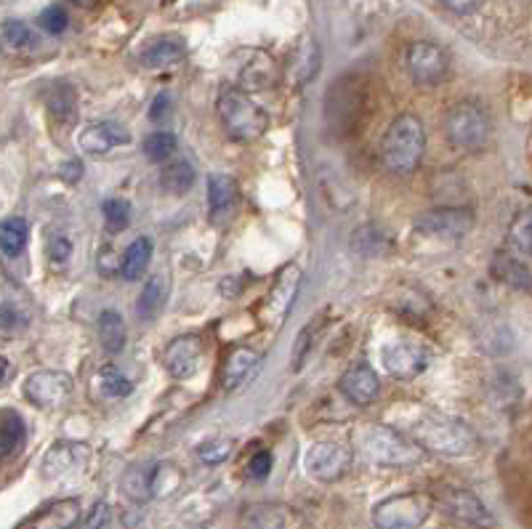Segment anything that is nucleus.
Returning a JSON list of instances; mask_svg holds the SVG:
<instances>
[{
    "instance_id": "1",
    "label": "nucleus",
    "mask_w": 532,
    "mask_h": 529,
    "mask_svg": "<svg viewBox=\"0 0 532 529\" xmlns=\"http://www.w3.org/2000/svg\"><path fill=\"white\" fill-rule=\"evenodd\" d=\"M407 428L421 450L442 455V458H469L479 450V436L474 434L469 423L434 413V410L421 407Z\"/></svg>"
},
{
    "instance_id": "2",
    "label": "nucleus",
    "mask_w": 532,
    "mask_h": 529,
    "mask_svg": "<svg viewBox=\"0 0 532 529\" xmlns=\"http://www.w3.org/2000/svg\"><path fill=\"white\" fill-rule=\"evenodd\" d=\"M426 149V131L415 115H399L384 133L381 141V163L389 173L407 176L423 160Z\"/></svg>"
},
{
    "instance_id": "3",
    "label": "nucleus",
    "mask_w": 532,
    "mask_h": 529,
    "mask_svg": "<svg viewBox=\"0 0 532 529\" xmlns=\"http://www.w3.org/2000/svg\"><path fill=\"white\" fill-rule=\"evenodd\" d=\"M354 442L365 458L381 463V466H415L423 458L418 444L410 442L405 434H399L394 428L381 426V423H365L354 434Z\"/></svg>"
},
{
    "instance_id": "4",
    "label": "nucleus",
    "mask_w": 532,
    "mask_h": 529,
    "mask_svg": "<svg viewBox=\"0 0 532 529\" xmlns=\"http://www.w3.org/2000/svg\"><path fill=\"white\" fill-rule=\"evenodd\" d=\"M216 109H219V117L224 123V131L229 133V139L256 141L269 128V115L264 112V107H259L251 96L237 91V88H224L219 94Z\"/></svg>"
},
{
    "instance_id": "5",
    "label": "nucleus",
    "mask_w": 532,
    "mask_h": 529,
    "mask_svg": "<svg viewBox=\"0 0 532 529\" xmlns=\"http://www.w3.org/2000/svg\"><path fill=\"white\" fill-rule=\"evenodd\" d=\"M434 500L423 492H402L381 500L373 508V524L378 529H421L429 522Z\"/></svg>"
},
{
    "instance_id": "6",
    "label": "nucleus",
    "mask_w": 532,
    "mask_h": 529,
    "mask_svg": "<svg viewBox=\"0 0 532 529\" xmlns=\"http://www.w3.org/2000/svg\"><path fill=\"white\" fill-rule=\"evenodd\" d=\"M445 133L453 147L463 152H477L485 147L487 136H490V120L479 104L461 102L447 112Z\"/></svg>"
},
{
    "instance_id": "7",
    "label": "nucleus",
    "mask_w": 532,
    "mask_h": 529,
    "mask_svg": "<svg viewBox=\"0 0 532 529\" xmlns=\"http://www.w3.org/2000/svg\"><path fill=\"white\" fill-rule=\"evenodd\" d=\"M352 466V452L338 442H317L304 455L306 474L317 482H338Z\"/></svg>"
},
{
    "instance_id": "8",
    "label": "nucleus",
    "mask_w": 532,
    "mask_h": 529,
    "mask_svg": "<svg viewBox=\"0 0 532 529\" xmlns=\"http://www.w3.org/2000/svg\"><path fill=\"white\" fill-rule=\"evenodd\" d=\"M72 389H75V383L62 370H40V373H32L24 381V397L30 399L35 407H43V410H54V407L64 405L72 397Z\"/></svg>"
},
{
    "instance_id": "9",
    "label": "nucleus",
    "mask_w": 532,
    "mask_h": 529,
    "mask_svg": "<svg viewBox=\"0 0 532 529\" xmlns=\"http://www.w3.org/2000/svg\"><path fill=\"white\" fill-rule=\"evenodd\" d=\"M407 70L418 86H437L450 72V59L439 46L421 40L407 48Z\"/></svg>"
},
{
    "instance_id": "10",
    "label": "nucleus",
    "mask_w": 532,
    "mask_h": 529,
    "mask_svg": "<svg viewBox=\"0 0 532 529\" xmlns=\"http://www.w3.org/2000/svg\"><path fill=\"white\" fill-rule=\"evenodd\" d=\"M474 226V213L469 208H434L415 218V232L426 237H463Z\"/></svg>"
},
{
    "instance_id": "11",
    "label": "nucleus",
    "mask_w": 532,
    "mask_h": 529,
    "mask_svg": "<svg viewBox=\"0 0 532 529\" xmlns=\"http://www.w3.org/2000/svg\"><path fill=\"white\" fill-rule=\"evenodd\" d=\"M203 362V338L200 335H179L165 346L163 365L171 378L187 381L197 373V367Z\"/></svg>"
},
{
    "instance_id": "12",
    "label": "nucleus",
    "mask_w": 532,
    "mask_h": 529,
    "mask_svg": "<svg viewBox=\"0 0 532 529\" xmlns=\"http://www.w3.org/2000/svg\"><path fill=\"white\" fill-rule=\"evenodd\" d=\"M384 367L389 370V375L399 378V381H410L415 375H421L429 367V354L418 343L407 341H392L386 343L381 351Z\"/></svg>"
},
{
    "instance_id": "13",
    "label": "nucleus",
    "mask_w": 532,
    "mask_h": 529,
    "mask_svg": "<svg viewBox=\"0 0 532 529\" xmlns=\"http://www.w3.org/2000/svg\"><path fill=\"white\" fill-rule=\"evenodd\" d=\"M91 460V450L78 442H59L48 450L43 460V474L46 479H67V476L83 474Z\"/></svg>"
},
{
    "instance_id": "14",
    "label": "nucleus",
    "mask_w": 532,
    "mask_h": 529,
    "mask_svg": "<svg viewBox=\"0 0 532 529\" xmlns=\"http://www.w3.org/2000/svg\"><path fill=\"white\" fill-rule=\"evenodd\" d=\"M301 288V269L296 264H288L277 274L269 296H266V317L272 322L274 327H280L288 317L290 306L296 301V293Z\"/></svg>"
},
{
    "instance_id": "15",
    "label": "nucleus",
    "mask_w": 532,
    "mask_h": 529,
    "mask_svg": "<svg viewBox=\"0 0 532 529\" xmlns=\"http://www.w3.org/2000/svg\"><path fill=\"white\" fill-rule=\"evenodd\" d=\"M338 389L344 394L352 405L357 407H368L373 405L381 394V381H378V373L370 365H352L341 375L338 381Z\"/></svg>"
},
{
    "instance_id": "16",
    "label": "nucleus",
    "mask_w": 532,
    "mask_h": 529,
    "mask_svg": "<svg viewBox=\"0 0 532 529\" xmlns=\"http://www.w3.org/2000/svg\"><path fill=\"white\" fill-rule=\"evenodd\" d=\"M80 514H83L80 500H54V503H48L40 511H35L30 519H24L16 529H75L80 522Z\"/></svg>"
},
{
    "instance_id": "17",
    "label": "nucleus",
    "mask_w": 532,
    "mask_h": 529,
    "mask_svg": "<svg viewBox=\"0 0 532 529\" xmlns=\"http://www.w3.org/2000/svg\"><path fill=\"white\" fill-rule=\"evenodd\" d=\"M442 508L453 516L455 522L469 524V527H490L493 524V514L469 490H445L442 492Z\"/></svg>"
},
{
    "instance_id": "18",
    "label": "nucleus",
    "mask_w": 532,
    "mask_h": 529,
    "mask_svg": "<svg viewBox=\"0 0 532 529\" xmlns=\"http://www.w3.org/2000/svg\"><path fill=\"white\" fill-rule=\"evenodd\" d=\"M237 203H240V187L227 173H213L208 179V213L213 224H224L229 216H235Z\"/></svg>"
},
{
    "instance_id": "19",
    "label": "nucleus",
    "mask_w": 532,
    "mask_h": 529,
    "mask_svg": "<svg viewBox=\"0 0 532 529\" xmlns=\"http://www.w3.org/2000/svg\"><path fill=\"white\" fill-rule=\"evenodd\" d=\"M131 141V133L118 123H94L83 128V133L78 136V147L86 152V155H107L110 149L123 147Z\"/></svg>"
},
{
    "instance_id": "20",
    "label": "nucleus",
    "mask_w": 532,
    "mask_h": 529,
    "mask_svg": "<svg viewBox=\"0 0 532 529\" xmlns=\"http://www.w3.org/2000/svg\"><path fill=\"white\" fill-rule=\"evenodd\" d=\"M261 365V354L253 351L251 346H237L229 351L227 362H224V373H221V386L224 391H235L237 386H243L251 373H256Z\"/></svg>"
},
{
    "instance_id": "21",
    "label": "nucleus",
    "mask_w": 532,
    "mask_h": 529,
    "mask_svg": "<svg viewBox=\"0 0 532 529\" xmlns=\"http://www.w3.org/2000/svg\"><path fill=\"white\" fill-rule=\"evenodd\" d=\"M165 301H168V280H165L163 274H152V277L144 282L136 312H139V317L144 319V322H152V319L160 317V312L165 309Z\"/></svg>"
},
{
    "instance_id": "22",
    "label": "nucleus",
    "mask_w": 532,
    "mask_h": 529,
    "mask_svg": "<svg viewBox=\"0 0 532 529\" xmlns=\"http://www.w3.org/2000/svg\"><path fill=\"white\" fill-rule=\"evenodd\" d=\"M317 67H320L317 43L312 38H304L301 46L293 51V59H290V80H293V86H306L317 75Z\"/></svg>"
},
{
    "instance_id": "23",
    "label": "nucleus",
    "mask_w": 532,
    "mask_h": 529,
    "mask_svg": "<svg viewBox=\"0 0 532 529\" xmlns=\"http://www.w3.org/2000/svg\"><path fill=\"white\" fill-rule=\"evenodd\" d=\"M152 250L155 248H152V240H149V237L133 240L131 245H128L123 261H120V274H123L128 282L141 280L144 272H147L149 261H152Z\"/></svg>"
},
{
    "instance_id": "24",
    "label": "nucleus",
    "mask_w": 532,
    "mask_h": 529,
    "mask_svg": "<svg viewBox=\"0 0 532 529\" xmlns=\"http://www.w3.org/2000/svg\"><path fill=\"white\" fill-rule=\"evenodd\" d=\"M27 240H30V226H27L24 218L14 216L0 224V250H3V256H22L24 248H27Z\"/></svg>"
},
{
    "instance_id": "25",
    "label": "nucleus",
    "mask_w": 532,
    "mask_h": 529,
    "mask_svg": "<svg viewBox=\"0 0 532 529\" xmlns=\"http://www.w3.org/2000/svg\"><path fill=\"white\" fill-rule=\"evenodd\" d=\"M195 179H197L195 168H192V163H187V160H173V163L165 165L163 173H160V184H163V189L176 197L187 195L189 189L195 187Z\"/></svg>"
},
{
    "instance_id": "26",
    "label": "nucleus",
    "mask_w": 532,
    "mask_h": 529,
    "mask_svg": "<svg viewBox=\"0 0 532 529\" xmlns=\"http://www.w3.org/2000/svg\"><path fill=\"white\" fill-rule=\"evenodd\" d=\"M99 338H102L104 351H110V354H120V351L126 349V322L120 317L118 312H102L99 317Z\"/></svg>"
},
{
    "instance_id": "27",
    "label": "nucleus",
    "mask_w": 532,
    "mask_h": 529,
    "mask_svg": "<svg viewBox=\"0 0 532 529\" xmlns=\"http://www.w3.org/2000/svg\"><path fill=\"white\" fill-rule=\"evenodd\" d=\"M184 46L179 40H157L152 46L141 54V64L144 67H152V70H160V67H171V64H179L184 59Z\"/></svg>"
},
{
    "instance_id": "28",
    "label": "nucleus",
    "mask_w": 532,
    "mask_h": 529,
    "mask_svg": "<svg viewBox=\"0 0 532 529\" xmlns=\"http://www.w3.org/2000/svg\"><path fill=\"white\" fill-rule=\"evenodd\" d=\"M253 59H256V62L245 64L240 83H243V88H248V91H266V88L274 83V62L266 54H261V51H256Z\"/></svg>"
},
{
    "instance_id": "29",
    "label": "nucleus",
    "mask_w": 532,
    "mask_h": 529,
    "mask_svg": "<svg viewBox=\"0 0 532 529\" xmlns=\"http://www.w3.org/2000/svg\"><path fill=\"white\" fill-rule=\"evenodd\" d=\"M493 272H495V277H498V280L506 282V285H511V288H519V290H527V293H532V272L527 269L525 264L514 261V258L498 256L495 258Z\"/></svg>"
},
{
    "instance_id": "30",
    "label": "nucleus",
    "mask_w": 532,
    "mask_h": 529,
    "mask_svg": "<svg viewBox=\"0 0 532 529\" xmlns=\"http://www.w3.org/2000/svg\"><path fill=\"white\" fill-rule=\"evenodd\" d=\"M24 444V421L16 413L0 418V460L11 458Z\"/></svg>"
},
{
    "instance_id": "31",
    "label": "nucleus",
    "mask_w": 532,
    "mask_h": 529,
    "mask_svg": "<svg viewBox=\"0 0 532 529\" xmlns=\"http://www.w3.org/2000/svg\"><path fill=\"white\" fill-rule=\"evenodd\" d=\"M102 213H104V226H107V232L110 234L126 232L128 226H131L133 208L128 200H123V197H110V200H104Z\"/></svg>"
},
{
    "instance_id": "32",
    "label": "nucleus",
    "mask_w": 532,
    "mask_h": 529,
    "mask_svg": "<svg viewBox=\"0 0 532 529\" xmlns=\"http://www.w3.org/2000/svg\"><path fill=\"white\" fill-rule=\"evenodd\" d=\"M285 519L277 506H253L245 511L240 529H282Z\"/></svg>"
},
{
    "instance_id": "33",
    "label": "nucleus",
    "mask_w": 532,
    "mask_h": 529,
    "mask_svg": "<svg viewBox=\"0 0 532 529\" xmlns=\"http://www.w3.org/2000/svg\"><path fill=\"white\" fill-rule=\"evenodd\" d=\"M176 147H179V141H176V136L168 131L149 133L147 139H144V144H141L144 155H147L152 163H165V160H171Z\"/></svg>"
},
{
    "instance_id": "34",
    "label": "nucleus",
    "mask_w": 532,
    "mask_h": 529,
    "mask_svg": "<svg viewBox=\"0 0 532 529\" xmlns=\"http://www.w3.org/2000/svg\"><path fill=\"white\" fill-rule=\"evenodd\" d=\"M48 112L59 120V123H72L75 120V109H78V99H75V91L67 86L54 88L48 94Z\"/></svg>"
},
{
    "instance_id": "35",
    "label": "nucleus",
    "mask_w": 532,
    "mask_h": 529,
    "mask_svg": "<svg viewBox=\"0 0 532 529\" xmlns=\"http://www.w3.org/2000/svg\"><path fill=\"white\" fill-rule=\"evenodd\" d=\"M232 450H235V439L213 436V439H208V442L197 447V458L208 463V466H219V463H224L232 455Z\"/></svg>"
},
{
    "instance_id": "36",
    "label": "nucleus",
    "mask_w": 532,
    "mask_h": 529,
    "mask_svg": "<svg viewBox=\"0 0 532 529\" xmlns=\"http://www.w3.org/2000/svg\"><path fill=\"white\" fill-rule=\"evenodd\" d=\"M99 389H102V394H107V397L118 399V397H128L133 391V386L126 375L120 373L118 367L104 365L102 370H99Z\"/></svg>"
},
{
    "instance_id": "37",
    "label": "nucleus",
    "mask_w": 532,
    "mask_h": 529,
    "mask_svg": "<svg viewBox=\"0 0 532 529\" xmlns=\"http://www.w3.org/2000/svg\"><path fill=\"white\" fill-rule=\"evenodd\" d=\"M509 240L511 248L522 253V256L532 258V213H525L519 216L509 229Z\"/></svg>"
},
{
    "instance_id": "38",
    "label": "nucleus",
    "mask_w": 532,
    "mask_h": 529,
    "mask_svg": "<svg viewBox=\"0 0 532 529\" xmlns=\"http://www.w3.org/2000/svg\"><path fill=\"white\" fill-rule=\"evenodd\" d=\"M3 38H6V43L11 48H27L35 43V35H32L30 27L24 22H16V19H8L3 24Z\"/></svg>"
},
{
    "instance_id": "39",
    "label": "nucleus",
    "mask_w": 532,
    "mask_h": 529,
    "mask_svg": "<svg viewBox=\"0 0 532 529\" xmlns=\"http://www.w3.org/2000/svg\"><path fill=\"white\" fill-rule=\"evenodd\" d=\"M38 24L51 35H62L67 30V24H70V16L64 11L62 6H48L43 14L38 16Z\"/></svg>"
},
{
    "instance_id": "40",
    "label": "nucleus",
    "mask_w": 532,
    "mask_h": 529,
    "mask_svg": "<svg viewBox=\"0 0 532 529\" xmlns=\"http://www.w3.org/2000/svg\"><path fill=\"white\" fill-rule=\"evenodd\" d=\"M30 322V314L24 312L22 306L14 301H0V327L3 330H16Z\"/></svg>"
},
{
    "instance_id": "41",
    "label": "nucleus",
    "mask_w": 532,
    "mask_h": 529,
    "mask_svg": "<svg viewBox=\"0 0 532 529\" xmlns=\"http://www.w3.org/2000/svg\"><path fill=\"white\" fill-rule=\"evenodd\" d=\"M312 338H314V322H309V327H304V330H301L296 346H293V370H301V367L306 365V359H309V354H312V346H314Z\"/></svg>"
},
{
    "instance_id": "42",
    "label": "nucleus",
    "mask_w": 532,
    "mask_h": 529,
    "mask_svg": "<svg viewBox=\"0 0 532 529\" xmlns=\"http://www.w3.org/2000/svg\"><path fill=\"white\" fill-rule=\"evenodd\" d=\"M46 253H48V258L54 261V264H64V261H67V258H70V253H72L70 240H67L64 234H54V237L48 240Z\"/></svg>"
},
{
    "instance_id": "43",
    "label": "nucleus",
    "mask_w": 532,
    "mask_h": 529,
    "mask_svg": "<svg viewBox=\"0 0 532 529\" xmlns=\"http://www.w3.org/2000/svg\"><path fill=\"white\" fill-rule=\"evenodd\" d=\"M112 524V508L107 503H96L94 511L88 514L83 529H110Z\"/></svg>"
},
{
    "instance_id": "44",
    "label": "nucleus",
    "mask_w": 532,
    "mask_h": 529,
    "mask_svg": "<svg viewBox=\"0 0 532 529\" xmlns=\"http://www.w3.org/2000/svg\"><path fill=\"white\" fill-rule=\"evenodd\" d=\"M253 479H266V476L272 474V455L269 452H256L251 458V466H248Z\"/></svg>"
},
{
    "instance_id": "45",
    "label": "nucleus",
    "mask_w": 532,
    "mask_h": 529,
    "mask_svg": "<svg viewBox=\"0 0 532 529\" xmlns=\"http://www.w3.org/2000/svg\"><path fill=\"white\" fill-rule=\"evenodd\" d=\"M485 0H442V6L450 8L453 14H471V11H477Z\"/></svg>"
},
{
    "instance_id": "46",
    "label": "nucleus",
    "mask_w": 532,
    "mask_h": 529,
    "mask_svg": "<svg viewBox=\"0 0 532 529\" xmlns=\"http://www.w3.org/2000/svg\"><path fill=\"white\" fill-rule=\"evenodd\" d=\"M168 104H171V99H168V96L165 94L157 96L155 104H152V109H149V117H152V120H163V117L168 115Z\"/></svg>"
},
{
    "instance_id": "47",
    "label": "nucleus",
    "mask_w": 532,
    "mask_h": 529,
    "mask_svg": "<svg viewBox=\"0 0 532 529\" xmlns=\"http://www.w3.org/2000/svg\"><path fill=\"white\" fill-rule=\"evenodd\" d=\"M62 176L67 181H78L80 176H83V165H80V163H67V165H64Z\"/></svg>"
},
{
    "instance_id": "48",
    "label": "nucleus",
    "mask_w": 532,
    "mask_h": 529,
    "mask_svg": "<svg viewBox=\"0 0 532 529\" xmlns=\"http://www.w3.org/2000/svg\"><path fill=\"white\" fill-rule=\"evenodd\" d=\"M72 3H75V6H80V8H96L99 3H102V0H72Z\"/></svg>"
},
{
    "instance_id": "49",
    "label": "nucleus",
    "mask_w": 532,
    "mask_h": 529,
    "mask_svg": "<svg viewBox=\"0 0 532 529\" xmlns=\"http://www.w3.org/2000/svg\"><path fill=\"white\" fill-rule=\"evenodd\" d=\"M6 375H8V359L0 357V383L6 381Z\"/></svg>"
}]
</instances>
